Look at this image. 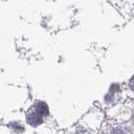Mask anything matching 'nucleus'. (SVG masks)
<instances>
[{"mask_svg":"<svg viewBox=\"0 0 134 134\" xmlns=\"http://www.w3.org/2000/svg\"><path fill=\"white\" fill-rule=\"evenodd\" d=\"M26 119H27V122L31 126H38L40 124L42 123V116L38 114L37 112H35L34 110L27 114Z\"/></svg>","mask_w":134,"mask_h":134,"instance_id":"obj_1","label":"nucleus"},{"mask_svg":"<svg viewBox=\"0 0 134 134\" xmlns=\"http://www.w3.org/2000/svg\"><path fill=\"white\" fill-rule=\"evenodd\" d=\"M34 110L35 112H37L40 115H41L42 117L43 116H47L48 114V108L47 105L43 102H36L34 106Z\"/></svg>","mask_w":134,"mask_h":134,"instance_id":"obj_2","label":"nucleus"},{"mask_svg":"<svg viewBox=\"0 0 134 134\" xmlns=\"http://www.w3.org/2000/svg\"><path fill=\"white\" fill-rule=\"evenodd\" d=\"M112 134H126V133H125L124 130H122L120 128H116V129H114L112 131Z\"/></svg>","mask_w":134,"mask_h":134,"instance_id":"obj_3","label":"nucleus"}]
</instances>
